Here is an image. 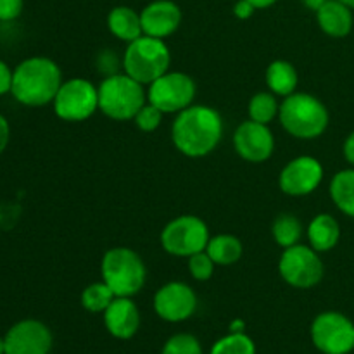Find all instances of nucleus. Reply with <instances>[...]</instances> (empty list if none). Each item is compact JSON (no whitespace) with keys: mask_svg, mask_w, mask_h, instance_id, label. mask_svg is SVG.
<instances>
[{"mask_svg":"<svg viewBox=\"0 0 354 354\" xmlns=\"http://www.w3.org/2000/svg\"><path fill=\"white\" fill-rule=\"evenodd\" d=\"M223 131V118L214 107L192 104L176 114L171 124V140L183 156L199 159L216 151Z\"/></svg>","mask_w":354,"mask_h":354,"instance_id":"1","label":"nucleus"},{"mask_svg":"<svg viewBox=\"0 0 354 354\" xmlns=\"http://www.w3.org/2000/svg\"><path fill=\"white\" fill-rule=\"evenodd\" d=\"M62 85V71L48 57H28L16 66L12 76L14 99L28 107H44L54 102Z\"/></svg>","mask_w":354,"mask_h":354,"instance_id":"2","label":"nucleus"},{"mask_svg":"<svg viewBox=\"0 0 354 354\" xmlns=\"http://www.w3.org/2000/svg\"><path fill=\"white\" fill-rule=\"evenodd\" d=\"M283 130L299 140H313L327 131L330 114L327 106L308 92H294L282 100L279 113Z\"/></svg>","mask_w":354,"mask_h":354,"instance_id":"3","label":"nucleus"},{"mask_svg":"<svg viewBox=\"0 0 354 354\" xmlns=\"http://www.w3.org/2000/svg\"><path fill=\"white\" fill-rule=\"evenodd\" d=\"M100 275L116 297H133L147 282V268L137 251L130 248H111L100 261Z\"/></svg>","mask_w":354,"mask_h":354,"instance_id":"4","label":"nucleus"},{"mask_svg":"<svg viewBox=\"0 0 354 354\" xmlns=\"http://www.w3.org/2000/svg\"><path fill=\"white\" fill-rule=\"evenodd\" d=\"M147 104L144 85L128 76L116 73L106 76L99 85V111L114 121H133L138 111Z\"/></svg>","mask_w":354,"mask_h":354,"instance_id":"5","label":"nucleus"},{"mask_svg":"<svg viewBox=\"0 0 354 354\" xmlns=\"http://www.w3.org/2000/svg\"><path fill=\"white\" fill-rule=\"evenodd\" d=\"M171 52L165 40L142 35L127 44L123 52V71L142 85H151L154 80L169 71Z\"/></svg>","mask_w":354,"mask_h":354,"instance_id":"6","label":"nucleus"},{"mask_svg":"<svg viewBox=\"0 0 354 354\" xmlns=\"http://www.w3.org/2000/svg\"><path fill=\"white\" fill-rule=\"evenodd\" d=\"M211 234L209 227L203 218L196 214H182L176 216L162 228L161 248L169 256L176 258H190L192 254L206 251Z\"/></svg>","mask_w":354,"mask_h":354,"instance_id":"7","label":"nucleus"},{"mask_svg":"<svg viewBox=\"0 0 354 354\" xmlns=\"http://www.w3.org/2000/svg\"><path fill=\"white\" fill-rule=\"evenodd\" d=\"M54 113L68 123H82L99 111V86L86 78H69L62 82L54 102Z\"/></svg>","mask_w":354,"mask_h":354,"instance_id":"8","label":"nucleus"},{"mask_svg":"<svg viewBox=\"0 0 354 354\" xmlns=\"http://www.w3.org/2000/svg\"><path fill=\"white\" fill-rule=\"evenodd\" d=\"M279 273L283 282L294 289H311L322 282L325 266L320 252L310 244H297L283 249L279 259Z\"/></svg>","mask_w":354,"mask_h":354,"instance_id":"9","label":"nucleus"},{"mask_svg":"<svg viewBox=\"0 0 354 354\" xmlns=\"http://www.w3.org/2000/svg\"><path fill=\"white\" fill-rule=\"evenodd\" d=\"M197 86L190 75L168 71L149 85L147 100L165 114H178L190 107L196 99Z\"/></svg>","mask_w":354,"mask_h":354,"instance_id":"10","label":"nucleus"},{"mask_svg":"<svg viewBox=\"0 0 354 354\" xmlns=\"http://www.w3.org/2000/svg\"><path fill=\"white\" fill-rule=\"evenodd\" d=\"M311 341L324 354H348L354 349V324L339 311H324L311 324Z\"/></svg>","mask_w":354,"mask_h":354,"instance_id":"11","label":"nucleus"},{"mask_svg":"<svg viewBox=\"0 0 354 354\" xmlns=\"http://www.w3.org/2000/svg\"><path fill=\"white\" fill-rule=\"evenodd\" d=\"M324 166L313 156H297L279 175V187L286 196L304 197L313 194L324 180Z\"/></svg>","mask_w":354,"mask_h":354,"instance_id":"12","label":"nucleus"},{"mask_svg":"<svg viewBox=\"0 0 354 354\" xmlns=\"http://www.w3.org/2000/svg\"><path fill=\"white\" fill-rule=\"evenodd\" d=\"M197 294L189 283L168 282L154 294V311L161 320L169 324L185 322L196 313Z\"/></svg>","mask_w":354,"mask_h":354,"instance_id":"13","label":"nucleus"},{"mask_svg":"<svg viewBox=\"0 0 354 354\" xmlns=\"http://www.w3.org/2000/svg\"><path fill=\"white\" fill-rule=\"evenodd\" d=\"M234 149L244 161L259 165L268 161L275 151V137L268 124L248 120L234 133Z\"/></svg>","mask_w":354,"mask_h":354,"instance_id":"14","label":"nucleus"},{"mask_svg":"<svg viewBox=\"0 0 354 354\" xmlns=\"http://www.w3.org/2000/svg\"><path fill=\"white\" fill-rule=\"evenodd\" d=\"M52 342L50 328L40 320L17 322L3 337L6 354H48Z\"/></svg>","mask_w":354,"mask_h":354,"instance_id":"15","label":"nucleus"},{"mask_svg":"<svg viewBox=\"0 0 354 354\" xmlns=\"http://www.w3.org/2000/svg\"><path fill=\"white\" fill-rule=\"evenodd\" d=\"M140 21L144 35L165 40L182 24V9L173 0H154L140 10Z\"/></svg>","mask_w":354,"mask_h":354,"instance_id":"16","label":"nucleus"},{"mask_svg":"<svg viewBox=\"0 0 354 354\" xmlns=\"http://www.w3.org/2000/svg\"><path fill=\"white\" fill-rule=\"evenodd\" d=\"M102 315L107 332L121 341L133 337L140 327V311L131 297H114Z\"/></svg>","mask_w":354,"mask_h":354,"instance_id":"17","label":"nucleus"},{"mask_svg":"<svg viewBox=\"0 0 354 354\" xmlns=\"http://www.w3.org/2000/svg\"><path fill=\"white\" fill-rule=\"evenodd\" d=\"M317 23L320 30L328 37L344 38L353 30V9H349L341 0H327L317 10Z\"/></svg>","mask_w":354,"mask_h":354,"instance_id":"18","label":"nucleus"},{"mask_svg":"<svg viewBox=\"0 0 354 354\" xmlns=\"http://www.w3.org/2000/svg\"><path fill=\"white\" fill-rule=\"evenodd\" d=\"M306 237L317 252H328L341 241V225L332 214L320 213L310 221Z\"/></svg>","mask_w":354,"mask_h":354,"instance_id":"19","label":"nucleus"},{"mask_svg":"<svg viewBox=\"0 0 354 354\" xmlns=\"http://www.w3.org/2000/svg\"><path fill=\"white\" fill-rule=\"evenodd\" d=\"M107 28L114 38L124 44H130L144 35L140 12L128 6H118L107 14Z\"/></svg>","mask_w":354,"mask_h":354,"instance_id":"20","label":"nucleus"},{"mask_svg":"<svg viewBox=\"0 0 354 354\" xmlns=\"http://www.w3.org/2000/svg\"><path fill=\"white\" fill-rule=\"evenodd\" d=\"M266 85L272 93L277 97H289L290 93L297 92V83H299V75H297L296 68L292 62L283 61V59H277V61L270 62L265 73Z\"/></svg>","mask_w":354,"mask_h":354,"instance_id":"21","label":"nucleus"},{"mask_svg":"<svg viewBox=\"0 0 354 354\" xmlns=\"http://www.w3.org/2000/svg\"><path fill=\"white\" fill-rule=\"evenodd\" d=\"M330 199L346 216L354 218V168L341 169L332 176Z\"/></svg>","mask_w":354,"mask_h":354,"instance_id":"22","label":"nucleus"},{"mask_svg":"<svg viewBox=\"0 0 354 354\" xmlns=\"http://www.w3.org/2000/svg\"><path fill=\"white\" fill-rule=\"evenodd\" d=\"M206 252L211 256L216 266L235 265L244 254V245L235 235L220 234L214 235L207 242Z\"/></svg>","mask_w":354,"mask_h":354,"instance_id":"23","label":"nucleus"},{"mask_svg":"<svg viewBox=\"0 0 354 354\" xmlns=\"http://www.w3.org/2000/svg\"><path fill=\"white\" fill-rule=\"evenodd\" d=\"M272 235L273 241L282 249L292 248V245L301 244V239L304 235V227L296 214L282 213L273 220Z\"/></svg>","mask_w":354,"mask_h":354,"instance_id":"24","label":"nucleus"},{"mask_svg":"<svg viewBox=\"0 0 354 354\" xmlns=\"http://www.w3.org/2000/svg\"><path fill=\"white\" fill-rule=\"evenodd\" d=\"M249 120L261 124H270L275 118H279L280 104L275 93L268 92H256L251 97L248 106Z\"/></svg>","mask_w":354,"mask_h":354,"instance_id":"25","label":"nucleus"},{"mask_svg":"<svg viewBox=\"0 0 354 354\" xmlns=\"http://www.w3.org/2000/svg\"><path fill=\"white\" fill-rule=\"evenodd\" d=\"M114 297L116 296L109 289V286L104 280H100V282L88 283L83 289L80 301H82V306L90 313H104L114 301Z\"/></svg>","mask_w":354,"mask_h":354,"instance_id":"26","label":"nucleus"},{"mask_svg":"<svg viewBox=\"0 0 354 354\" xmlns=\"http://www.w3.org/2000/svg\"><path fill=\"white\" fill-rule=\"evenodd\" d=\"M211 354H256V344L245 332H230L214 342Z\"/></svg>","mask_w":354,"mask_h":354,"instance_id":"27","label":"nucleus"},{"mask_svg":"<svg viewBox=\"0 0 354 354\" xmlns=\"http://www.w3.org/2000/svg\"><path fill=\"white\" fill-rule=\"evenodd\" d=\"M187 268H189L190 277L197 282H206L213 277L216 263L211 259V256L206 251H201L187 258Z\"/></svg>","mask_w":354,"mask_h":354,"instance_id":"28","label":"nucleus"},{"mask_svg":"<svg viewBox=\"0 0 354 354\" xmlns=\"http://www.w3.org/2000/svg\"><path fill=\"white\" fill-rule=\"evenodd\" d=\"M161 354H203V348L192 334H176L166 341Z\"/></svg>","mask_w":354,"mask_h":354,"instance_id":"29","label":"nucleus"},{"mask_svg":"<svg viewBox=\"0 0 354 354\" xmlns=\"http://www.w3.org/2000/svg\"><path fill=\"white\" fill-rule=\"evenodd\" d=\"M162 116H165V113L147 100V104H145V106L138 111L137 116L133 118V123L137 124V128L140 131L152 133V131H156L161 127Z\"/></svg>","mask_w":354,"mask_h":354,"instance_id":"30","label":"nucleus"},{"mask_svg":"<svg viewBox=\"0 0 354 354\" xmlns=\"http://www.w3.org/2000/svg\"><path fill=\"white\" fill-rule=\"evenodd\" d=\"M95 62L97 69H99L100 75H104V78L120 73V66L123 68V57L120 59V55L114 50H111V48H106V50L100 52V54L97 55Z\"/></svg>","mask_w":354,"mask_h":354,"instance_id":"31","label":"nucleus"},{"mask_svg":"<svg viewBox=\"0 0 354 354\" xmlns=\"http://www.w3.org/2000/svg\"><path fill=\"white\" fill-rule=\"evenodd\" d=\"M24 0H0V21H14L21 16Z\"/></svg>","mask_w":354,"mask_h":354,"instance_id":"32","label":"nucleus"},{"mask_svg":"<svg viewBox=\"0 0 354 354\" xmlns=\"http://www.w3.org/2000/svg\"><path fill=\"white\" fill-rule=\"evenodd\" d=\"M12 76L14 71L9 68V64L0 61V95L10 93V88H12Z\"/></svg>","mask_w":354,"mask_h":354,"instance_id":"33","label":"nucleus"},{"mask_svg":"<svg viewBox=\"0 0 354 354\" xmlns=\"http://www.w3.org/2000/svg\"><path fill=\"white\" fill-rule=\"evenodd\" d=\"M256 10L258 9H256L249 0H237L234 6V14L239 19H249V17H252V14H254Z\"/></svg>","mask_w":354,"mask_h":354,"instance_id":"34","label":"nucleus"},{"mask_svg":"<svg viewBox=\"0 0 354 354\" xmlns=\"http://www.w3.org/2000/svg\"><path fill=\"white\" fill-rule=\"evenodd\" d=\"M9 138H10V127L9 121L0 114V154L7 149L9 145Z\"/></svg>","mask_w":354,"mask_h":354,"instance_id":"35","label":"nucleus"},{"mask_svg":"<svg viewBox=\"0 0 354 354\" xmlns=\"http://www.w3.org/2000/svg\"><path fill=\"white\" fill-rule=\"evenodd\" d=\"M342 154H344L346 161L354 168V131L346 137L344 145H342Z\"/></svg>","mask_w":354,"mask_h":354,"instance_id":"36","label":"nucleus"},{"mask_svg":"<svg viewBox=\"0 0 354 354\" xmlns=\"http://www.w3.org/2000/svg\"><path fill=\"white\" fill-rule=\"evenodd\" d=\"M249 2H251L256 9H268V7L275 6L279 0H249Z\"/></svg>","mask_w":354,"mask_h":354,"instance_id":"37","label":"nucleus"},{"mask_svg":"<svg viewBox=\"0 0 354 354\" xmlns=\"http://www.w3.org/2000/svg\"><path fill=\"white\" fill-rule=\"evenodd\" d=\"M301 2H303L310 10H315V12H317L327 0H301Z\"/></svg>","mask_w":354,"mask_h":354,"instance_id":"38","label":"nucleus"},{"mask_svg":"<svg viewBox=\"0 0 354 354\" xmlns=\"http://www.w3.org/2000/svg\"><path fill=\"white\" fill-rule=\"evenodd\" d=\"M244 328H245V324L242 320L232 322L230 325V332H235V334H237V332H244Z\"/></svg>","mask_w":354,"mask_h":354,"instance_id":"39","label":"nucleus"},{"mask_svg":"<svg viewBox=\"0 0 354 354\" xmlns=\"http://www.w3.org/2000/svg\"><path fill=\"white\" fill-rule=\"evenodd\" d=\"M342 3H346V6L349 7V9H353L354 10V0H341Z\"/></svg>","mask_w":354,"mask_h":354,"instance_id":"40","label":"nucleus"},{"mask_svg":"<svg viewBox=\"0 0 354 354\" xmlns=\"http://www.w3.org/2000/svg\"><path fill=\"white\" fill-rule=\"evenodd\" d=\"M0 354H6V344H3L2 337H0Z\"/></svg>","mask_w":354,"mask_h":354,"instance_id":"41","label":"nucleus"}]
</instances>
